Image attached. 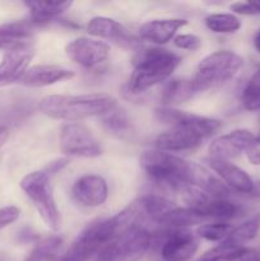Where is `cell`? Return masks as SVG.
I'll return each instance as SVG.
<instances>
[{
    "instance_id": "cell-1",
    "label": "cell",
    "mask_w": 260,
    "mask_h": 261,
    "mask_svg": "<svg viewBox=\"0 0 260 261\" xmlns=\"http://www.w3.org/2000/svg\"><path fill=\"white\" fill-rule=\"evenodd\" d=\"M155 117L158 121L171 125L170 129L155 138V149L172 154L195 149L222 127L221 120L189 114L173 107L157 109Z\"/></svg>"
},
{
    "instance_id": "cell-2",
    "label": "cell",
    "mask_w": 260,
    "mask_h": 261,
    "mask_svg": "<svg viewBox=\"0 0 260 261\" xmlns=\"http://www.w3.org/2000/svg\"><path fill=\"white\" fill-rule=\"evenodd\" d=\"M110 94H50L38 102V110L48 119L76 122L94 116H103L116 106Z\"/></svg>"
},
{
    "instance_id": "cell-3",
    "label": "cell",
    "mask_w": 260,
    "mask_h": 261,
    "mask_svg": "<svg viewBox=\"0 0 260 261\" xmlns=\"http://www.w3.org/2000/svg\"><path fill=\"white\" fill-rule=\"evenodd\" d=\"M181 64L177 54L163 47L142 50L133 60V73L127 81L129 93L140 94L167 81Z\"/></svg>"
},
{
    "instance_id": "cell-4",
    "label": "cell",
    "mask_w": 260,
    "mask_h": 261,
    "mask_svg": "<svg viewBox=\"0 0 260 261\" xmlns=\"http://www.w3.org/2000/svg\"><path fill=\"white\" fill-rule=\"evenodd\" d=\"M140 166L150 180L173 191H178L186 185L193 186L199 168L196 163L158 149L143 153Z\"/></svg>"
},
{
    "instance_id": "cell-5",
    "label": "cell",
    "mask_w": 260,
    "mask_h": 261,
    "mask_svg": "<svg viewBox=\"0 0 260 261\" xmlns=\"http://www.w3.org/2000/svg\"><path fill=\"white\" fill-rule=\"evenodd\" d=\"M244 66V58L233 51L221 50L206 55L198 64L195 74L190 79L194 93L221 86L233 78Z\"/></svg>"
},
{
    "instance_id": "cell-6",
    "label": "cell",
    "mask_w": 260,
    "mask_h": 261,
    "mask_svg": "<svg viewBox=\"0 0 260 261\" xmlns=\"http://www.w3.org/2000/svg\"><path fill=\"white\" fill-rule=\"evenodd\" d=\"M20 189L32 201L41 219L50 231L60 228V213L54 199L50 176L45 171H33L20 180Z\"/></svg>"
},
{
    "instance_id": "cell-7",
    "label": "cell",
    "mask_w": 260,
    "mask_h": 261,
    "mask_svg": "<svg viewBox=\"0 0 260 261\" xmlns=\"http://www.w3.org/2000/svg\"><path fill=\"white\" fill-rule=\"evenodd\" d=\"M143 216L160 226L173 229H185L186 227L199 224L203 218L189 208L176 205L168 199L160 195H144L138 199Z\"/></svg>"
},
{
    "instance_id": "cell-8",
    "label": "cell",
    "mask_w": 260,
    "mask_h": 261,
    "mask_svg": "<svg viewBox=\"0 0 260 261\" xmlns=\"http://www.w3.org/2000/svg\"><path fill=\"white\" fill-rule=\"evenodd\" d=\"M152 245V234L138 226L105 245L94 261H139Z\"/></svg>"
},
{
    "instance_id": "cell-9",
    "label": "cell",
    "mask_w": 260,
    "mask_h": 261,
    "mask_svg": "<svg viewBox=\"0 0 260 261\" xmlns=\"http://www.w3.org/2000/svg\"><path fill=\"white\" fill-rule=\"evenodd\" d=\"M59 145L64 155L82 158H97L102 148L91 130L79 122H66L61 126Z\"/></svg>"
},
{
    "instance_id": "cell-10",
    "label": "cell",
    "mask_w": 260,
    "mask_h": 261,
    "mask_svg": "<svg viewBox=\"0 0 260 261\" xmlns=\"http://www.w3.org/2000/svg\"><path fill=\"white\" fill-rule=\"evenodd\" d=\"M109 43L89 37H76L65 46V54L73 63L86 69L102 65L110 56Z\"/></svg>"
},
{
    "instance_id": "cell-11",
    "label": "cell",
    "mask_w": 260,
    "mask_h": 261,
    "mask_svg": "<svg viewBox=\"0 0 260 261\" xmlns=\"http://www.w3.org/2000/svg\"><path fill=\"white\" fill-rule=\"evenodd\" d=\"M105 245L107 244L102 236L101 221H94L74 240L61 255L60 261H88L96 256Z\"/></svg>"
},
{
    "instance_id": "cell-12",
    "label": "cell",
    "mask_w": 260,
    "mask_h": 261,
    "mask_svg": "<svg viewBox=\"0 0 260 261\" xmlns=\"http://www.w3.org/2000/svg\"><path fill=\"white\" fill-rule=\"evenodd\" d=\"M35 56L32 42L7 50L0 61V87L14 83L22 78Z\"/></svg>"
},
{
    "instance_id": "cell-13",
    "label": "cell",
    "mask_w": 260,
    "mask_h": 261,
    "mask_svg": "<svg viewBox=\"0 0 260 261\" xmlns=\"http://www.w3.org/2000/svg\"><path fill=\"white\" fill-rule=\"evenodd\" d=\"M71 198L86 208L102 205L109 198V186L99 175H84L74 182Z\"/></svg>"
},
{
    "instance_id": "cell-14",
    "label": "cell",
    "mask_w": 260,
    "mask_h": 261,
    "mask_svg": "<svg viewBox=\"0 0 260 261\" xmlns=\"http://www.w3.org/2000/svg\"><path fill=\"white\" fill-rule=\"evenodd\" d=\"M255 135L247 129H236L221 135L209 145V157L222 161H229L240 157L249 148Z\"/></svg>"
},
{
    "instance_id": "cell-15",
    "label": "cell",
    "mask_w": 260,
    "mask_h": 261,
    "mask_svg": "<svg viewBox=\"0 0 260 261\" xmlns=\"http://www.w3.org/2000/svg\"><path fill=\"white\" fill-rule=\"evenodd\" d=\"M204 162L222 178V182H224L228 189H232L240 194H254L256 184L251 176L241 167L233 165L229 161H222L212 157H206Z\"/></svg>"
},
{
    "instance_id": "cell-16",
    "label": "cell",
    "mask_w": 260,
    "mask_h": 261,
    "mask_svg": "<svg viewBox=\"0 0 260 261\" xmlns=\"http://www.w3.org/2000/svg\"><path fill=\"white\" fill-rule=\"evenodd\" d=\"M199 247L198 237L186 229H173L161 246L163 261H188L195 255Z\"/></svg>"
},
{
    "instance_id": "cell-17",
    "label": "cell",
    "mask_w": 260,
    "mask_h": 261,
    "mask_svg": "<svg viewBox=\"0 0 260 261\" xmlns=\"http://www.w3.org/2000/svg\"><path fill=\"white\" fill-rule=\"evenodd\" d=\"M74 76L75 73L71 69L53 64H40L28 68L18 83L28 88H42L64 81H70Z\"/></svg>"
},
{
    "instance_id": "cell-18",
    "label": "cell",
    "mask_w": 260,
    "mask_h": 261,
    "mask_svg": "<svg viewBox=\"0 0 260 261\" xmlns=\"http://www.w3.org/2000/svg\"><path fill=\"white\" fill-rule=\"evenodd\" d=\"M188 24L184 18H161L150 19L139 27V36L142 40L154 43L158 47L166 45L177 36V32Z\"/></svg>"
},
{
    "instance_id": "cell-19",
    "label": "cell",
    "mask_w": 260,
    "mask_h": 261,
    "mask_svg": "<svg viewBox=\"0 0 260 261\" xmlns=\"http://www.w3.org/2000/svg\"><path fill=\"white\" fill-rule=\"evenodd\" d=\"M87 32L101 40H109L124 47H133L137 45V40L127 32L126 28L114 18L97 15L87 24Z\"/></svg>"
},
{
    "instance_id": "cell-20",
    "label": "cell",
    "mask_w": 260,
    "mask_h": 261,
    "mask_svg": "<svg viewBox=\"0 0 260 261\" xmlns=\"http://www.w3.org/2000/svg\"><path fill=\"white\" fill-rule=\"evenodd\" d=\"M31 20H15L0 25V50H10L17 46L31 43L33 36Z\"/></svg>"
},
{
    "instance_id": "cell-21",
    "label": "cell",
    "mask_w": 260,
    "mask_h": 261,
    "mask_svg": "<svg viewBox=\"0 0 260 261\" xmlns=\"http://www.w3.org/2000/svg\"><path fill=\"white\" fill-rule=\"evenodd\" d=\"M30 9V20L33 25H41L51 22L69 10L73 2H25Z\"/></svg>"
},
{
    "instance_id": "cell-22",
    "label": "cell",
    "mask_w": 260,
    "mask_h": 261,
    "mask_svg": "<svg viewBox=\"0 0 260 261\" xmlns=\"http://www.w3.org/2000/svg\"><path fill=\"white\" fill-rule=\"evenodd\" d=\"M190 81L185 79H172L166 82L161 92V101L166 107H172L173 105L183 103L194 96Z\"/></svg>"
},
{
    "instance_id": "cell-23",
    "label": "cell",
    "mask_w": 260,
    "mask_h": 261,
    "mask_svg": "<svg viewBox=\"0 0 260 261\" xmlns=\"http://www.w3.org/2000/svg\"><path fill=\"white\" fill-rule=\"evenodd\" d=\"M204 24L211 32L219 35L235 33L242 27L240 18L233 13H212L205 17Z\"/></svg>"
},
{
    "instance_id": "cell-24",
    "label": "cell",
    "mask_w": 260,
    "mask_h": 261,
    "mask_svg": "<svg viewBox=\"0 0 260 261\" xmlns=\"http://www.w3.org/2000/svg\"><path fill=\"white\" fill-rule=\"evenodd\" d=\"M259 231L260 214H256V216H254L252 218L247 219L246 222L240 224L239 227L232 229L229 236L227 237L223 242L233 245V246H245V245L249 244L250 241H252V240L257 236Z\"/></svg>"
},
{
    "instance_id": "cell-25",
    "label": "cell",
    "mask_w": 260,
    "mask_h": 261,
    "mask_svg": "<svg viewBox=\"0 0 260 261\" xmlns=\"http://www.w3.org/2000/svg\"><path fill=\"white\" fill-rule=\"evenodd\" d=\"M241 103L247 111H260V65L247 79L242 89Z\"/></svg>"
},
{
    "instance_id": "cell-26",
    "label": "cell",
    "mask_w": 260,
    "mask_h": 261,
    "mask_svg": "<svg viewBox=\"0 0 260 261\" xmlns=\"http://www.w3.org/2000/svg\"><path fill=\"white\" fill-rule=\"evenodd\" d=\"M101 119L103 126L106 127L109 132L114 133V134L121 135L129 132V117H127L126 111H125L122 107H120L119 105H116V106L112 110H110L107 114L101 116Z\"/></svg>"
},
{
    "instance_id": "cell-27",
    "label": "cell",
    "mask_w": 260,
    "mask_h": 261,
    "mask_svg": "<svg viewBox=\"0 0 260 261\" xmlns=\"http://www.w3.org/2000/svg\"><path fill=\"white\" fill-rule=\"evenodd\" d=\"M232 229L233 227L226 222H216V223L200 224L196 228V234L199 239L206 240V241L223 242L229 236Z\"/></svg>"
},
{
    "instance_id": "cell-28",
    "label": "cell",
    "mask_w": 260,
    "mask_h": 261,
    "mask_svg": "<svg viewBox=\"0 0 260 261\" xmlns=\"http://www.w3.org/2000/svg\"><path fill=\"white\" fill-rule=\"evenodd\" d=\"M173 45L181 50H188V51H196L201 47V38L199 36L193 35V33H181L177 35L172 40Z\"/></svg>"
},
{
    "instance_id": "cell-29",
    "label": "cell",
    "mask_w": 260,
    "mask_h": 261,
    "mask_svg": "<svg viewBox=\"0 0 260 261\" xmlns=\"http://www.w3.org/2000/svg\"><path fill=\"white\" fill-rule=\"evenodd\" d=\"M233 14L240 15H260V0L251 2H236L229 5Z\"/></svg>"
},
{
    "instance_id": "cell-30",
    "label": "cell",
    "mask_w": 260,
    "mask_h": 261,
    "mask_svg": "<svg viewBox=\"0 0 260 261\" xmlns=\"http://www.w3.org/2000/svg\"><path fill=\"white\" fill-rule=\"evenodd\" d=\"M19 208L14 205L0 208V231L5 228V227L10 226L12 223H14L19 218Z\"/></svg>"
},
{
    "instance_id": "cell-31",
    "label": "cell",
    "mask_w": 260,
    "mask_h": 261,
    "mask_svg": "<svg viewBox=\"0 0 260 261\" xmlns=\"http://www.w3.org/2000/svg\"><path fill=\"white\" fill-rule=\"evenodd\" d=\"M245 154L252 166H260V135L254 137Z\"/></svg>"
},
{
    "instance_id": "cell-32",
    "label": "cell",
    "mask_w": 260,
    "mask_h": 261,
    "mask_svg": "<svg viewBox=\"0 0 260 261\" xmlns=\"http://www.w3.org/2000/svg\"><path fill=\"white\" fill-rule=\"evenodd\" d=\"M66 165H68V160H65V158H60V160H56L54 161V162H51L50 165L47 166L45 172L47 173V175H50V173H56L58 171H60L61 168L65 167Z\"/></svg>"
},
{
    "instance_id": "cell-33",
    "label": "cell",
    "mask_w": 260,
    "mask_h": 261,
    "mask_svg": "<svg viewBox=\"0 0 260 261\" xmlns=\"http://www.w3.org/2000/svg\"><path fill=\"white\" fill-rule=\"evenodd\" d=\"M9 138V129L5 125H0V148L7 143Z\"/></svg>"
},
{
    "instance_id": "cell-34",
    "label": "cell",
    "mask_w": 260,
    "mask_h": 261,
    "mask_svg": "<svg viewBox=\"0 0 260 261\" xmlns=\"http://www.w3.org/2000/svg\"><path fill=\"white\" fill-rule=\"evenodd\" d=\"M252 45H254V48L256 50V53L260 55V28L254 33V37H252Z\"/></svg>"
}]
</instances>
